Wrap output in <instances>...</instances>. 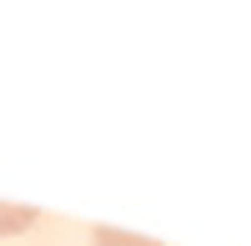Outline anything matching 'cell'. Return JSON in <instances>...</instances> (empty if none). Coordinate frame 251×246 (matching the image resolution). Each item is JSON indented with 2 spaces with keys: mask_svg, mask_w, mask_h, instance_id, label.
Returning <instances> with one entry per match:
<instances>
[{
  "mask_svg": "<svg viewBox=\"0 0 251 246\" xmlns=\"http://www.w3.org/2000/svg\"><path fill=\"white\" fill-rule=\"evenodd\" d=\"M40 221L35 206H10V201H0V236H20V231H30Z\"/></svg>",
  "mask_w": 251,
  "mask_h": 246,
  "instance_id": "obj_1",
  "label": "cell"
},
{
  "mask_svg": "<svg viewBox=\"0 0 251 246\" xmlns=\"http://www.w3.org/2000/svg\"><path fill=\"white\" fill-rule=\"evenodd\" d=\"M96 246H161L156 236H136V231H116V226H96Z\"/></svg>",
  "mask_w": 251,
  "mask_h": 246,
  "instance_id": "obj_2",
  "label": "cell"
}]
</instances>
